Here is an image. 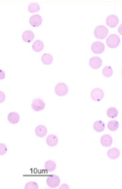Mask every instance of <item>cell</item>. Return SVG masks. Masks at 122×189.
<instances>
[{
    "label": "cell",
    "instance_id": "cell-1",
    "mask_svg": "<svg viewBox=\"0 0 122 189\" xmlns=\"http://www.w3.org/2000/svg\"><path fill=\"white\" fill-rule=\"evenodd\" d=\"M107 34H108V29L104 25H98L96 27L94 31V36L98 39H104L107 37Z\"/></svg>",
    "mask_w": 122,
    "mask_h": 189
},
{
    "label": "cell",
    "instance_id": "cell-2",
    "mask_svg": "<svg viewBox=\"0 0 122 189\" xmlns=\"http://www.w3.org/2000/svg\"><path fill=\"white\" fill-rule=\"evenodd\" d=\"M120 37L116 34H111L107 37V40H106V43L107 46L110 49H114L119 46L120 44Z\"/></svg>",
    "mask_w": 122,
    "mask_h": 189
},
{
    "label": "cell",
    "instance_id": "cell-3",
    "mask_svg": "<svg viewBox=\"0 0 122 189\" xmlns=\"http://www.w3.org/2000/svg\"><path fill=\"white\" fill-rule=\"evenodd\" d=\"M68 88L67 85L61 82L56 85V86L54 87V92L58 96H64L66 94L68 93Z\"/></svg>",
    "mask_w": 122,
    "mask_h": 189
},
{
    "label": "cell",
    "instance_id": "cell-4",
    "mask_svg": "<svg viewBox=\"0 0 122 189\" xmlns=\"http://www.w3.org/2000/svg\"><path fill=\"white\" fill-rule=\"evenodd\" d=\"M46 183L48 184V187H51V188H54V187H57L60 184V178L57 175H49L47 178Z\"/></svg>",
    "mask_w": 122,
    "mask_h": 189
},
{
    "label": "cell",
    "instance_id": "cell-5",
    "mask_svg": "<svg viewBox=\"0 0 122 189\" xmlns=\"http://www.w3.org/2000/svg\"><path fill=\"white\" fill-rule=\"evenodd\" d=\"M45 107V102L41 99H35L31 102V108L35 112H39L43 110Z\"/></svg>",
    "mask_w": 122,
    "mask_h": 189
},
{
    "label": "cell",
    "instance_id": "cell-6",
    "mask_svg": "<svg viewBox=\"0 0 122 189\" xmlns=\"http://www.w3.org/2000/svg\"><path fill=\"white\" fill-rule=\"evenodd\" d=\"M91 98L92 99V100L97 101V102L102 100V99L104 98V92H103L102 89H99V88H95L91 91Z\"/></svg>",
    "mask_w": 122,
    "mask_h": 189
},
{
    "label": "cell",
    "instance_id": "cell-7",
    "mask_svg": "<svg viewBox=\"0 0 122 189\" xmlns=\"http://www.w3.org/2000/svg\"><path fill=\"white\" fill-rule=\"evenodd\" d=\"M91 51L94 54H101L104 51V45L101 42H94L91 45Z\"/></svg>",
    "mask_w": 122,
    "mask_h": 189
},
{
    "label": "cell",
    "instance_id": "cell-8",
    "mask_svg": "<svg viewBox=\"0 0 122 189\" xmlns=\"http://www.w3.org/2000/svg\"><path fill=\"white\" fill-rule=\"evenodd\" d=\"M119 22L118 17L115 15H110L106 19V24L110 28H114L117 25Z\"/></svg>",
    "mask_w": 122,
    "mask_h": 189
},
{
    "label": "cell",
    "instance_id": "cell-9",
    "mask_svg": "<svg viewBox=\"0 0 122 189\" xmlns=\"http://www.w3.org/2000/svg\"><path fill=\"white\" fill-rule=\"evenodd\" d=\"M102 64V60L101 58L97 57V56H94L91 57L89 60V66L90 67L94 69H97L101 67Z\"/></svg>",
    "mask_w": 122,
    "mask_h": 189
},
{
    "label": "cell",
    "instance_id": "cell-10",
    "mask_svg": "<svg viewBox=\"0 0 122 189\" xmlns=\"http://www.w3.org/2000/svg\"><path fill=\"white\" fill-rule=\"evenodd\" d=\"M30 25L33 27H38L42 23V19L41 15H34L30 17L29 19Z\"/></svg>",
    "mask_w": 122,
    "mask_h": 189
},
{
    "label": "cell",
    "instance_id": "cell-11",
    "mask_svg": "<svg viewBox=\"0 0 122 189\" xmlns=\"http://www.w3.org/2000/svg\"><path fill=\"white\" fill-rule=\"evenodd\" d=\"M112 137L109 135H104L101 138V144L104 147H110L112 145Z\"/></svg>",
    "mask_w": 122,
    "mask_h": 189
},
{
    "label": "cell",
    "instance_id": "cell-12",
    "mask_svg": "<svg viewBox=\"0 0 122 189\" xmlns=\"http://www.w3.org/2000/svg\"><path fill=\"white\" fill-rule=\"evenodd\" d=\"M34 36H35V35H34L32 31L27 30V31H25L22 33V36L21 37H22L23 41L25 42H31L34 39Z\"/></svg>",
    "mask_w": 122,
    "mask_h": 189
},
{
    "label": "cell",
    "instance_id": "cell-13",
    "mask_svg": "<svg viewBox=\"0 0 122 189\" xmlns=\"http://www.w3.org/2000/svg\"><path fill=\"white\" fill-rule=\"evenodd\" d=\"M35 134H36L37 136L40 137V138L45 137L47 134L46 127L42 125H38L35 128Z\"/></svg>",
    "mask_w": 122,
    "mask_h": 189
},
{
    "label": "cell",
    "instance_id": "cell-14",
    "mask_svg": "<svg viewBox=\"0 0 122 189\" xmlns=\"http://www.w3.org/2000/svg\"><path fill=\"white\" fill-rule=\"evenodd\" d=\"M58 138L56 135H50L47 137L46 138V143L48 146L54 147L58 144Z\"/></svg>",
    "mask_w": 122,
    "mask_h": 189
},
{
    "label": "cell",
    "instance_id": "cell-15",
    "mask_svg": "<svg viewBox=\"0 0 122 189\" xmlns=\"http://www.w3.org/2000/svg\"><path fill=\"white\" fill-rule=\"evenodd\" d=\"M120 155V151L118 148H113L107 151V157L110 159H117Z\"/></svg>",
    "mask_w": 122,
    "mask_h": 189
},
{
    "label": "cell",
    "instance_id": "cell-16",
    "mask_svg": "<svg viewBox=\"0 0 122 189\" xmlns=\"http://www.w3.org/2000/svg\"><path fill=\"white\" fill-rule=\"evenodd\" d=\"M19 115H18L17 112H11V113L8 114V121L12 124H16L18 123V121H19Z\"/></svg>",
    "mask_w": 122,
    "mask_h": 189
},
{
    "label": "cell",
    "instance_id": "cell-17",
    "mask_svg": "<svg viewBox=\"0 0 122 189\" xmlns=\"http://www.w3.org/2000/svg\"><path fill=\"white\" fill-rule=\"evenodd\" d=\"M44 49V43L41 40H36L32 44V49L35 52H39Z\"/></svg>",
    "mask_w": 122,
    "mask_h": 189
},
{
    "label": "cell",
    "instance_id": "cell-18",
    "mask_svg": "<svg viewBox=\"0 0 122 189\" xmlns=\"http://www.w3.org/2000/svg\"><path fill=\"white\" fill-rule=\"evenodd\" d=\"M93 128H94V131L97 132H103L105 128V125L104 123L101 121H96L95 122L93 125Z\"/></svg>",
    "mask_w": 122,
    "mask_h": 189
},
{
    "label": "cell",
    "instance_id": "cell-19",
    "mask_svg": "<svg viewBox=\"0 0 122 189\" xmlns=\"http://www.w3.org/2000/svg\"><path fill=\"white\" fill-rule=\"evenodd\" d=\"M41 60L43 64L50 65L53 61V57L49 53H45L41 58Z\"/></svg>",
    "mask_w": 122,
    "mask_h": 189
},
{
    "label": "cell",
    "instance_id": "cell-20",
    "mask_svg": "<svg viewBox=\"0 0 122 189\" xmlns=\"http://www.w3.org/2000/svg\"><path fill=\"white\" fill-rule=\"evenodd\" d=\"M56 168V164L51 160H48L45 164V169L48 171H53Z\"/></svg>",
    "mask_w": 122,
    "mask_h": 189
},
{
    "label": "cell",
    "instance_id": "cell-21",
    "mask_svg": "<svg viewBox=\"0 0 122 189\" xmlns=\"http://www.w3.org/2000/svg\"><path fill=\"white\" fill-rule=\"evenodd\" d=\"M107 115L110 119H114L118 115V111L114 107L109 108L107 111Z\"/></svg>",
    "mask_w": 122,
    "mask_h": 189
},
{
    "label": "cell",
    "instance_id": "cell-22",
    "mask_svg": "<svg viewBox=\"0 0 122 189\" xmlns=\"http://www.w3.org/2000/svg\"><path fill=\"white\" fill-rule=\"evenodd\" d=\"M40 6L38 3H35V2H32V3H30L28 6V10L29 12L31 13H34V12H36L39 11Z\"/></svg>",
    "mask_w": 122,
    "mask_h": 189
},
{
    "label": "cell",
    "instance_id": "cell-23",
    "mask_svg": "<svg viewBox=\"0 0 122 189\" xmlns=\"http://www.w3.org/2000/svg\"><path fill=\"white\" fill-rule=\"evenodd\" d=\"M102 74L103 76H105V77L107 78L110 77L113 74L112 68L110 67V66H105L102 70Z\"/></svg>",
    "mask_w": 122,
    "mask_h": 189
},
{
    "label": "cell",
    "instance_id": "cell-24",
    "mask_svg": "<svg viewBox=\"0 0 122 189\" xmlns=\"http://www.w3.org/2000/svg\"><path fill=\"white\" fill-rule=\"evenodd\" d=\"M118 127H119V124L117 121H114V120L110 121V122H109L108 124H107V128H108V129L110 130V131H112V132L116 131V130L118 128Z\"/></svg>",
    "mask_w": 122,
    "mask_h": 189
},
{
    "label": "cell",
    "instance_id": "cell-25",
    "mask_svg": "<svg viewBox=\"0 0 122 189\" xmlns=\"http://www.w3.org/2000/svg\"><path fill=\"white\" fill-rule=\"evenodd\" d=\"M25 189H38V185L35 181H29L25 185Z\"/></svg>",
    "mask_w": 122,
    "mask_h": 189
},
{
    "label": "cell",
    "instance_id": "cell-26",
    "mask_svg": "<svg viewBox=\"0 0 122 189\" xmlns=\"http://www.w3.org/2000/svg\"><path fill=\"white\" fill-rule=\"evenodd\" d=\"M6 151H7L6 145L3 143L0 144V154H1V155H5V153H6Z\"/></svg>",
    "mask_w": 122,
    "mask_h": 189
},
{
    "label": "cell",
    "instance_id": "cell-27",
    "mask_svg": "<svg viewBox=\"0 0 122 189\" xmlns=\"http://www.w3.org/2000/svg\"><path fill=\"white\" fill-rule=\"evenodd\" d=\"M0 95H1V101H0V102H2L4 101V99H5V94H4L2 92H0Z\"/></svg>",
    "mask_w": 122,
    "mask_h": 189
},
{
    "label": "cell",
    "instance_id": "cell-28",
    "mask_svg": "<svg viewBox=\"0 0 122 189\" xmlns=\"http://www.w3.org/2000/svg\"><path fill=\"white\" fill-rule=\"evenodd\" d=\"M117 30H118L119 34L121 35H122V24H121V25H120V26L118 27V29H117Z\"/></svg>",
    "mask_w": 122,
    "mask_h": 189
},
{
    "label": "cell",
    "instance_id": "cell-29",
    "mask_svg": "<svg viewBox=\"0 0 122 189\" xmlns=\"http://www.w3.org/2000/svg\"><path fill=\"white\" fill-rule=\"evenodd\" d=\"M62 188H66V189L68 188H68H69V187H68V186L67 185V184H63L62 186H61V187H60V189H62Z\"/></svg>",
    "mask_w": 122,
    "mask_h": 189
},
{
    "label": "cell",
    "instance_id": "cell-30",
    "mask_svg": "<svg viewBox=\"0 0 122 189\" xmlns=\"http://www.w3.org/2000/svg\"><path fill=\"white\" fill-rule=\"evenodd\" d=\"M0 72H1V79H2L4 78V73L2 70H1Z\"/></svg>",
    "mask_w": 122,
    "mask_h": 189
}]
</instances>
